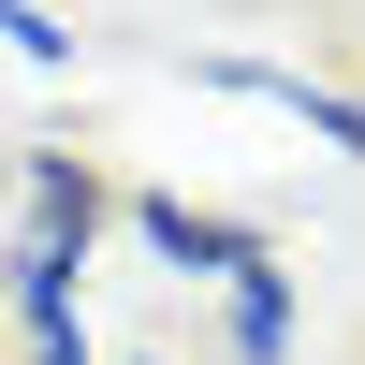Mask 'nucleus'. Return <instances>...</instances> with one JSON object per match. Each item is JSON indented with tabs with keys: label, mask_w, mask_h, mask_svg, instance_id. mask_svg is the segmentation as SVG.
<instances>
[{
	"label": "nucleus",
	"mask_w": 365,
	"mask_h": 365,
	"mask_svg": "<svg viewBox=\"0 0 365 365\" xmlns=\"http://www.w3.org/2000/svg\"><path fill=\"white\" fill-rule=\"evenodd\" d=\"M146 234H161L175 263H220V278H249V263H263V249H249V234H234V220H190V205H175V190L146 205Z\"/></svg>",
	"instance_id": "nucleus-1"
},
{
	"label": "nucleus",
	"mask_w": 365,
	"mask_h": 365,
	"mask_svg": "<svg viewBox=\"0 0 365 365\" xmlns=\"http://www.w3.org/2000/svg\"><path fill=\"white\" fill-rule=\"evenodd\" d=\"M234 351H249V365L278 351V278H263V263H249V307H234Z\"/></svg>",
	"instance_id": "nucleus-2"
},
{
	"label": "nucleus",
	"mask_w": 365,
	"mask_h": 365,
	"mask_svg": "<svg viewBox=\"0 0 365 365\" xmlns=\"http://www.w3.org/2000/svg\"><path fill=\"white\" fill-rule=\"evenodd\" d=\"M0 44H15V58H73V29H44L29 0H0Z\"/></svg>",
	"instance_id": "nucleus-3"
}]
</instances>
